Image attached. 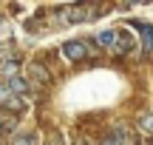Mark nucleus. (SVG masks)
I'll return each mask as SVG.
<instances>
[{
  "label": "nucleus",
  "instance_id": "10",
  "mask_svg": "<svg viewBox=\"0 0 153 145\" xmlns=\"http://www.w3.org/2000/svg\"><path fill=\"white\" fill-rule=\"evenodd\" d=\"M97 46H102V49H111V46H114V31H99L97 34Z\"/></svg>",
  "mask_w": 153,
  "mask_h": 145
},
{
  "label": "nucleus",
  "instance_id": "11",
  "mask_svg": "<svg viewBox=\"0 0 153 145\" xmlns=\"http://www.w3.org/2000/svg\"><path fill=\"white\" fill-rule=\"evenodd\" d=\"M11 145H37V134H17Z\"/></svg>",
  "mask_w": 153,
  "mask_h": 145
},
{
  "label": "nucleus",
  "instance_id": "4",
  "mask_svg": "<svg viewBox=\"0 0 153 145\" xmlns=\"http://www.w3.org/2000/svg\"><path fill=\"white\" fill-rule=\"evenodd\" d=\"M6 91L14 94V97H28V94H31V83L23 80L20 74H17V77H9V80H6Z\"/></svg>",
  "mask_w": 153,
  "mask_h": 145
},
{
  "label": "nucleus",
  "instance_id": "8",
  "mask_svg": "<svg viewBox=\"0 0 153 145\" xmlns=\"http://www.w3.org/2000/svg\"><path fill=\"white\" fill-rule=\"evenodd\" d=\"M111 137H114V140L119 142V145H136V140H133V137L128 134V128H122V125H116V128H114V134H111Z\"/></svg>",
  "mask_w": 153,
  "mask_h": 145
},
{
  "label": "nucleus",
  "instance_id": "3",
  "mask_svg": "<svg viewBox=\"0 0 153 145\" xmlns=\"http://www.w3.org/2000/svg\"><path fill=\"white\" fill-rule=\"evenodd\" d=\"M111 49H114L119 57L131 54V51H133V37L125 31V28H119V31H114V46H111Z\"/></svg>",
  "mask_w": 153,
  "mask_h": 145
},
{
  "label": "nucleus",
  "instance_id": "16",
  "mask_svg": "<svg viewBox=\"0 0 153 145\" xmlns=\"http://www.w3.org/2000/svg\"><path fill=\"white\" fill-rule=\"evenodd\" d=\"M0 131H3V120H0Z\"/></svg>",
  "mask_w": 153,
  "mask_h": 145
},
{
  "label": "nucleus",
  "instance_id": "14",
  "mask_svg": "<svg viewBox=\"0 0 153 145\" xmlns=\"http://www.w3.org/2000/svg\"><path fill=\"white\" fill-rule=\"evenodd\" d=\"M6 31H9V26H6V20L0 17V34H6Z\"/></svg>",
  "mask_w": 153,
  "mask_h": 145
},
{
  "label": "nucleus",
  "instance_id": "5",
  "mask_svg": "<svg viewBox=\"0 0 153 145\" xmlns=\"http://www.w3.org/2000/svg\"><path fill=\"white\" fill-rule=\"evenodd\" d=\"M28 77H34L40 85H48L51 83V71L43 66V63H28Z\"/></svg>",
  "mask_w": 153,
  "mask_h": 145
},
{
  "label": "nucleus",
  "instance_id": "7",
  "mask_svg": "<svg viewBox=\"0 0 153 145\" xmlns=\"http://www.w3.org/2000/svg\"><path fill=\"white\" fill-rule=\"evenodd\" d=\"M17 71H20V63H17V60H3V63H0V74H3V80L17 77Z\"/></svg>",
  "mask_w": 153,
  "mask_h": 145
},
{
  "label": "nucleus",
  "instance_id": "1",
  "mask_svg": "<svg viewBox=\"0 0 153 145\" xmlns=\"http://www.w3.org/2000/svg\"><path fill=\"white\" fill-rule=\"evenodd\" d=\"M97 6L91 3V0H82V3H76V6H65V9L60 11V17L65 23H85V20H91V17H97L99 11H94Z\"/></svg>",
  "mask_w": 153,
  "mask_h": 145
},
{
  "label": "nucleus",
  "instance_id": "6",
  "mask_svg": "<svg viewBox=\"0 0 153 145\" xmlns=\"http://www.w3.org/2000/svg\"><path fill=\"white\" fill-rule=\"evenodd\" d=\"M142 49H145V54H153V26L150 23H142Z\"/></svg>",
  "mask_w": 153,
  "mask_h": 145
},
{
  "label": "nucleus",
  "instance_id": "12",
  "mask_svg": "<svg viewBox=\"0 0 153 145\" xmlns=\"http://www.w3.org/2000/svg\"><path fill=\"white\" fill-rule=\"evenodd\" d=\"M45 145H65V142H62V134H60V131H51L48 140H45Z\"/></svg>",
  "mask_w": 153,
  "mask_h": 145
},
{
  "label": "nucleus",
  "instance_id": "2",
  "mask_svg": "<svg viewBox=\"0 0 153 145\" xmlns=\"http://www.w3.org/2000/svg\"><path fill=\"white\" fill-rule=\"evenodd\" d=\"M62 54H65L68 60L79 63V60H85V57H91V49H88L82 40H68V43L62 46Z\"/></svg>",
  "mask_w": 153,
  "mask_h": 145
},
{
  "label": "nucleus",
  "instance_id": "17",
  "mask_svg": "<svg viewBox=\"0 0 153 145\" xmlns=\"http://www.w3.org/2000/svg\"><path fill=\"white\" fill-rule=\"evenodd\" d=\"M0 94H3V88H0Z\"/></svg>",
  "mask_w": 153,
  "mask_h": 145
},
{
  "label": "nucleus",
  "instance_id": "15",
  "mask_svg": "<svg viewBox=\"0 0 153 145\" xmlns=\"http://www.w3.org/2000/svg\"><path fill=\"white\" fill-rule=\"evenodd\" d=\"M74 145H88V142H85V140H76V142H74Z\"/></svg>",
  "mask_w": 153,
  "mask_h": 145
},
{
  "label": "nucleus",
  "instance_id": "13",
  "mask_svg": "<svg viewBox=\"0 0 153 145\" xmlns=\"http://www.w3.org/2000/svg\"><path fill=\"white\" fill-rule=\"evenodd\" d=\"M99 145H119V142H116V140H114V137H105V140H102V142H99Z\"/></svg>",
  "mask_w": 153,
  "mask_h": 145
},
{
  "label": "nucleus",
  "instance_id": "9",
  "mask_svg": "<svg viewBox=\"0 0 153 145\" xmlns=\"http://www.w3.org/2000/svg\"><path fill=\"white\" fill-rule=\"evenodd\" d=\"M139 131H142L145 137H153V114L148 111V114H142V117H139V125H136Z\"/></svg>",
  "mask_w": 153,
  "mask_h": 145
}]
</instances>
